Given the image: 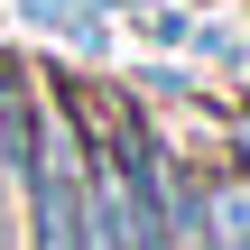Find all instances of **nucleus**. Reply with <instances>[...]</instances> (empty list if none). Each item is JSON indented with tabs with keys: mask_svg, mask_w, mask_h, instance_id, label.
I'll return each mask as SVG.
<instances>
[{
	"mask_svg": "<svg viewBox=\"0 0 250 250\" xmlns=\"http://www.w3.org/2000/svg\"><path fill=\"white\" fill-rule=\"evenodd\" d=\"M19 250H83V121H74V74L56 65H28Z\"/></svg>",
	"mask_w": 250,
	"mask_h": 250,
	"instance_id": "nucleus-1",
	"label": "nucleus"
}]
</instances>
